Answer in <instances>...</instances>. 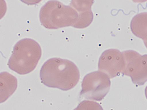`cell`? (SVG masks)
Wrapping results in <instances>:
<instances>
[{"label":"cell","instance_id":"obj_1","mask_svg":"<svg viewBox=\"0 0 147 110\" xmlns=\"http://www.w3.org/2000/svg\"><path fill=\"white\" fill-rule=\"evenodd\" d=\"M40 77L41 81L46 86L67 91L78 83L80 73L76 65L71 61L54 58L42 65Z\"/></svg>","mask_w":147,"mask_h":110},{"label":"cell","instance_id":"obj_2","mask_svg":"<svg viewBox=\"0 0 147 110\" xmlns=\"http://www.w3.org/2000/svg\"><path fill=\"white\" fill-rule=\"evenodd\" d=\"M41 56L42 49L37 41L30 38L22 39L14 46L8 65L19 74H27L36 68Z\"/></svg>","mask_w":147,"mask_h":110},{"label":"cell","instance_id":"obj_3","mask_svg":"<svg viewBox=\"0 0 147 110\" xmlns=\"http://www.w3.org/2000/svg\"><path fill=\"white\" fill-rule=\"evenodd\" d=\"M78 18V13L70 5H65L57 0L47 2L40 9L41 24L49 29L73 26Z\"/></svg>","mask_w":147,"mask_h":110},{"label":"cell","instance_id":"obj_4","mask_svg":"<svg viewBox=\"0 0 147 110\" xmlns=\"http://www.w3.org/2000/svg\"><path fill=\"white\" fill-rule=\"evenodd\" d=\"M110 78L106 74L100 71H94L86 75L82 82L81 98L100 101L109 91Z\"/></svg>","mask_w":147,"mask_h":110},{"label":"cell","instance_id":"obj_5","mask_svg":"<svg viewBox=\"0 0 147 110\" xmlns=\"http://www.w3.org/2000/svg\"><path fill=\"white\" fill-rule=\"evenodd\" d=\"M122 53L125 61L122 74L130 77L136 85H144L147 81V55H141L131 50Z\"/></svg>","mask_w":147,"mask_h":110},{"label":"cell","instance_id":"obj_6","mask_svg":"<svg viewBox=\"0 0 147 110\" xmlns=\"http://www.w3.org/2000/svg\"><path fill=\"white\" fill-rule=\"evenodd\" d=\"M125 66L122 52L116 49H109L103 52L98 62V70L113 78L122 73Z\"/></svg>","mask_w":147,"mask_h":110},{"label":"cell","instance_id":"obj_7","mask_svg":"<svg viewBox=\"0 0 147 110\" xmlns=\"http://www.w3.org/2000/svg\"><path fill=\"white\" fill-rule=\"evenodd\" d=\"M17 79L8 72L0 73V104L5 102L17 88Z\"/></svg>","mask_w":147,"mask_h":110},{"label":"cell","instance_id":"obj_8","mask_svg":"<svg viewBox=\"0 0 147 110\" xmlns=\"http://www.w3.org/2000/svg\"><path fill=\"white\" fill-rule=\"evenodd\" d=\"M130 28L133 34L147 44V12L141 13L133 18Z\"/></svg>","mask_w":147,"mask_h":110},{"label":"cell","instance_id":"obj_9","mask_svg":"<svg viewBox=\"0 0 147 110\" xmlns=\"http://www.w3.org/2000/svg\"><path fill=\"white\" fill-rule=\"evenodd\" d=\"M94 0H71L70 6L76 9L78 14L92 11Z\"/></svg>","mask_w":147,"mask_h":110},{"label":"cell","instance_id":"obj_10","mask_svg":"<svg viewBox=\"0 0 147 110\" xmlns=\"http://www.w3.org/2000/svg\"><path fill=\"white\" fill-rule=\"evenodd\" d=\"M73 110H103L102 106L96 102L84 100Z\"/></svg>","mask_w":147,"mask_h":110},{"label":"cell","instance_id":"obj_11","mask_svg":"<svg viewBox=\"0 0 147 110\" xmlns=\"http://www.w3.org/2000/svg\"><path fill=\"white\" fill-rule=\"evenodd\" d=\"M7 11V5L5 0H0V19L5 15Z\"/></svg>","mask_w":147,"mask_h":110},{"label":"cell","instance_id":"obj_12","mask_svg":"<svg viewBox=\"0 0 147 110\" xmlns=\"http://www.w3.org/2000/svg\"><path fill=\"white\" fill-rule=\"evenodd\" d=\"M22 2L28 5H34L40 3L42 0H20Z\"/></svg>","mask_w":147,"mask_h":110},{"label":"cell","instance_id":"obj_13","mask_svg":"<svg viewBox=\"0 0 147 110\" xmlns=\"http://www.w3.org/2000/svg\"><path fill=\"white\" fill-rule=\"evenodd\" d=\"M132 1L135 3H143L147 1V0H132Z\"/></svg>","mask_w":147,"mask_h":110},{"label":"cell","instance_id":"obj_14","mask_svg":"<svg viewBox=\"0 0 147 110\" xmlns=\"http://www.w3.org/2000/svg\"><path fill=\"white\" fill-rule=\"evenodd\" d=\"M145 96H146V98H147V86L146 87V89H145Z\"/></svg>","mask_w":147,"mask_h":110},{"label":"cell","instance_id":"obj_15","mask_svg":"<svg viewBox=\"0 0 147 110\" xmlns=\"http://www.w3.org/2000/svg\"><path fill=\"white\" fill-rule=\"evenodd\" d=\"M145 46H146V48H147V44H145Z\"/></svg>","mask_w":147,"mask_h":110}]
</instances>
